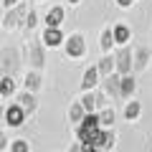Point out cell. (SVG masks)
<instances>
[{"label":"cell","instance_id":"cell-1","mask_svg":"<svg viewBox=\"0 0 152 152\" xmlns=\"http://www.w3.org/2000/svg\"><path fill=\"white\" fill-rule=\"evenodd\" d=\"M99 132H102V124H99V114H96V112H86V114H84V119H81V124L76 127L79 142H94Z\"/></svg>","mask_w":152,"mask_h":152},{"label":"cell","instance_id":"cell-2","mask_svg":"<svg viewBox=\"0 0 152 152\" xmlns=\"http://www.w3.org/2000/svg\"><path fill=\"white\" fill-rule=\"evenodd\" d=\"M114 66H117V74H122V76L134 71V51L129 48V43L117 46V51H114Z\"/></svg>","mask_w":152,"mask_h":152},{"label":"cell","instance_id":"cell-3","mask_svg":"<svg viewBox=\"0 0 152 152\" xmlns=\"http://www.w3.org/2000/svg\"><path fill=\"white\" fill-rule=\"evenodd\" d=\"M26 15H28V8L23 5V3H18L15 8H8V10L3 13V28H5V31H15V28H23V23H26Z\"/></svg>","mask_w":152,"mask_h":152},{"label":"cell","instance_id":"cell-4","mask_svg":"<svg viewBox=\"0 0 152 152\" xmlns=\"http://www.w3.org/2000/svg\"><path fill=\"white\" fill-rule=\"evenodd\" d=\"M64 51H66L69 58H81V56L86 53V41H84V36H81V33H71V36H66Z\"/></svg>","mask_w":152,"mask_h":152},{"label":"cell","instance_id":"cell-5","mask_svg":"<svg viewBox=\"0 0 152 152\" xmlns=\"http://www.w3.org/2000/svg\"><path fill=\"white\" fill-rule=\"evenodd\" d=\"M119 81H122V74H109V76H102V91L107 94L109 99H122V89H119Z\"/></svg>","mask_w":152,"mask_h":152},{"label":"cell","instance_id":"cell-6","mask_svg":"<svg viewBox=\"0 0 152 152\" xmlns=\"http://www.w3.org/2000/svg\"><path fill=\"white\" fill-rule=\"evenodd\" d=\"M3 117H5V124H8V127L18 129V127H23V124H26V117H28V114L23 112V109H20V104L15 102V104H10V107H8L5 112H3Z\"/></svg>","mask_w":152,"mask_h":152},{"label":"cell","instance_id":"cell-7","mask_svg":"<svg viewBox=\"0 0 152 152\" xmlns=\"http://www.w3.org/2000/svg\"><path fill=\"white\" fill-rule=\"evenodd\" d=\"M64 41H66V36H64L61 28H46L43 36H41V43H43L46 48H61Z\"/></svg>","mask_w":152,"mask_h":152},{"label":"cell","instance_id":"cell-8","mask_svg":"<svg viewBox=\"0 0 152 152\" xmlns=\"http://www.w3.org/2000/svg\"><path fill=\"white\" fill-rule=\"evenodd\" d=\"M99 84H102L99 69H96V66H89V69L84 71V79H81V91H94Z\"/></svg>","mask_w":152,"mask_h":152},{"label":"cell","instance_id":"cell-9","mask_svg":"<svg viewBox=\"0 0 152 152\" xmlns=\"http://www.w3.org/2000/svg\"><path fill=\"white\" fill-rule=\"evenodd\" d=\"M114 142H117V134H114V129H104L96 134V140H94V145L99 147V152H109L114 147Z\"/></svg>","mask_w":152,"mask_h":152},{"label":"cell","instance_id":"cell-10","mask_svg":"<svg viewBox=\"0 0 152 152\" xmlns=\"http://www.w3.org/2000/svg\"><path fill=\"white\" fill-rule=\"evenodd\" d=\"M64 18H66V10H64V8H61V5H51V10L46 13L43 23H46V28H61Z\"/></svg>","mask_w":152,"mask_h":152},{"label":"cell","instance_id":"cell-11","mask_svg":"<svg viewBox=\"0 0 152 152\" xmlns=\"http://www.w3.org/2000/svg\"><path fill=\"white\" fill-rule=\"evenodd\" d=\"M15 102L20 104V109H23L26 114H36V109H38V99H36V94H33V91H23V94H18Z\"/></svg>","mask_w":152,"mask_h":152},{"label":"cell","instance_id":"cell-12","mask_svg":"<svg viewBox=\"0 0 152 152\" xmlns=\"http://www.w3.org/2000/svg\"><path fill=\"white\" fill-rule=\"evenodd\" d=\"M112 33H114V46H127L132 41V31H129V26H124V23L112 26Z\"/></svg>","mask_w":152,"mask_h":152},{"label":"cell","instance_id":"cell-13","mask_svg":"<svg viewBox=\"0 0 152 152\" xmlns=\"http://www.w3.org/2000/svg\"><path fill=\"white\" fill-rule=\"evenodd\" d=\"M96 114H99V124H102L104 129H112V127H114V122H117V112L112 109V104L96 109Z\"/></svg>","mask_w":152,"mask_h":152},{"label":"cell","instance_id":"cell-14","mask_svg":"<svg viewBox=\"0 0 152 152\" xmlns=\"http://www.w3.org/2000/svg\"><path fill=\"white\" fill-rule=\"evenodd\" d=\"M119 89H122V99H132V96H134V91H137V81H134V76H132V74L122 76Z\"/></svg>","mask_w":152,"mask_h":152},{"label":"cell","instance_id":"cell-15","mask_svg":"<svg viewBox=\"0 0 152 152\" xmlns=\"http://www.w3.org/2000/svg\"><path fill=\"white\" fill-rule=\"evenodd\" d=\"M96 69H99V76H109V74H114V71H117V66H114V53H104L102 58H99Z\"/></svg>","mask_w":152,"mask_h":152},{"label":"cell","instance_id":"cell-16","mask_svg":"<svg viewBox=\"0 0 152 152\" xmlns=\"http://www.w3.org/2000/svg\"><path fill=\"white\" fill-rule=\"evenodd\" d=\"M140 114H142V104L134 102V99H127V104H124V119L127 122H137V119H140Z\"/></svg>","mask_w":152,"mask_h":152},{"label":"cell","instance_id":"cell-17","mask_svg":"<svg viewBox=\"0 0 152 152\" xmlns=\"http://www.w3.org/2000/svg\"><path fill=\"white\" fill-rule=\"evenodd\" d=\"M23 86H26V91H33V94H36L38 89H41V74H38L36 69L28 71L26 79H23Z\"/></svg>","mask_w":152,"mask_h":152},{"label":"cell","instance_id":"cell-18","mask_svg":"<svg viewBox=\"0 0 152 152\" xmlns=\"http://www.w3.org/2000/svg\"><path fill=\"white\" fill-rule=\"evenodd\" d=\"M99 46H102L104 53H112V48H114V33H112V26H107V28L102 31V36H99Z\"/></svg>","mask_w":152,"mask_h":152},{"label":"cell","instance_id":"cell-19","mask_svg":"<svg viewBox=\"0 0 152 152\" xmlns=\"http://www.w3.org/2000/svg\"><path fill=\"white\" fill-rule=\"evenodd\" d=\"M15 89H18V84H15V79H13V76H3V79H0V96H13V94H15Z\"/></svg>","mask_w":152,"mask_h":152},{"label":"cell","instance_id":"cell-20","mask_svg":"<svg viewBox=\"0 0 152 152\" xmlns=\"http://www.w3.org/2000/svg\"><path fill=\"white\" fill-rule=\"evenodd\" d=\"M84 114H86V112H84L81 102H74V104L69 107V122H71L74 127H79V124H81V119H84Z\"/></svg>","mask_w":152,"mask_h":152},{"label":"cell","instance_id":"cell-21","mask_svg":"<svg viewBox=\"0 0 152 152\" xmlns=\"http://www.w3.org/2000/svg\"><path fill=\"white\" fill-rule=\"evenodd\" d=\"M147 64H150V48H137L134 51V71L147 69Z\"/></svg>","mask_w":152,"mask_h":152},{"label":"cell","instance_id":"cell-22","mask_svg":"<svg viewBox=\"0 0 152 152\" xmlns=\"http://www.w3.org/2000/svg\"><path fill=\"white\" fill-rule=\"evenodd\" d=\"M43 48H46L43 43H33L31 46V58H33L31 64H33V69H36V71L43 66Z\"/></svg>","mask_w":152,"mask_h":152},{"label":"cell","instance_id":"cell-23","mask_svg":"<svg viewBox=\"0 0 152 152\" xmlns=\"http://www.w3.org/2000/svg\"><path fill=\"white\" fill-rule=\"evenodd\" d=\"M79 102H81L84 112H96V94H94V91H84Z\"/></svg>","mask_w":152,"mask_h":152},{"label":"cell","instance_id":"cell-24","mask_svg":"<svg viewBox=\"0 0 152 152\" xmlns=\"http://www.w3.org/2000/svg\"><path fill=\"white\" fill-rule=\"evenodd\" d=\"M10 152H31V145H28V140H13Z\"/></svg>","mask_w":152,"mask_h":152},{"label":"cell","instance_id":"cell-25","mask_svg":"<svg viewBox=\"0 0 152 152\" xmlns=\"http://www.w3.org/2000/svg\"><path fill=\"white\" fill-rule=\"evenodd\" d=\"M36 26H38V13H36V10H28V15H26V23H23V28H26V31H33Z\"/></svg>","mask_w":152,"mask_h":152},{"label":"cell","instance_id":"cell-26","mask_svg":"<svg viewBox=\"0 0 152 152\" xmlns=\"http://www.w3.org/2000/svg\"><path fill=\"white\" fill-rule=\"evenodd\" d=\"M81 152H99V147L94 142H81Z\"/></svg>","mask_w":152,"mask_h":152},{"label":"cell","instance_id":"cell-27","mask_svg":"<svg viewBox=\"0 0 152 152\" xmlns=\"http://www.w3.org/2000/svg\"><path fill=\"white\" fill-rule=\"evenodd\" d=\"M8 150H10V140L5 134H0V152H8Z\"/></svg>","mask_w":152,"mask_h":152},{"label":"cell","instance_id":"cell-28","mask_svg":"<svg viewBox=\"0 0 152 152\" xmlns=\"http://www.w3.org/2000/svg\"><path fill=\"white\" fill-rule=\"evenodd\" d=\"M114 3H117L119 8H132L134 5V0H114Z\"/></svg>","mask_w":152,"mask_h":152},{"label":"cell","instance_id":"cell-29","mask_svg":"<svg viewBox=\"0 0 152 152\" xmlns=\"http://www.w3.org/2000/svg\"><path fill=\"white\" fill-rule=\"evenodd\" d=\"M18 3H23V0H3V8L8 10V8H15Z\"/></svg>","mask_w":152,"mask_h":152},{"label":"cell","instance_id":"cell-30","mask_svg":"<svg viewBox=\"0 0 152 152\" xmlns=\"http://www.w3.org/2000/svg\"><path fill=\"white\" fill-rule=\"evenodd\" d=\"M69 152H81V142H76V145L69 147Z\"/></svg>","mask_w":152,"mask_h":152},{"label":"cell","instance_id":"cell-31","mask_svg":"<svg viewBox=\"0 0 152 152\" xmlns=\"http://www.w3.org/2000/svg\"><path fill=\"white\" fill-rule=\"evenodd\" d=\"M3 13H5V10H0V28H3Z\"/></svg>","mask_w":152,"mask_h":152},{"label":"cell","instance_id":"cell-32","mask_svg":"<svg viewBox=\"0 0 152 152\" xmlns=\"http://www.w3.org/2000/svg\"><path fill=\"white\" fill-rule=\"evenodd\" d=\"M69 3H71V5H76V3H81V0H69Z\"/></svg>","mask_w":152,"mask_h":152},{"label":"cell","instance_id":"cell-33","mask_svg":"<svg viewBox=\"0 0 152 152\" xmlns=\"http://www.w3.org/2000/svg\"><path fill=\"white\" fill-rule=\"evenodd\" d=\"M3 112H5V109H3V107H0V119H3Z\"/></svg>","mask_w":152,"mask_h":152},{"label":"cell","instance_id":"cell-34","mask_svg":"<svg viewBox=\"0 0 152 152\" xmlns=\"http://www.w3.org/2000/svg\"><path fill=\"white\" fill-rule=\"evenodd\" d=\"M0 134H3V129H0Z\"/></svg>","mask_w":152,"mask_h":152},{"label":"cell","instance_id":"cell-35","mask_svg":"<svg viewBox=\"0 0 152 152\" xmlns=\"http://www.w3.org/2000/svg\"><path fill=\"white\" fill-rule=\"evenodd\" d=\"M38 3H41V0H38Z\"/></svg>","mask_w":152,"mask_h":152}]
</instances>
